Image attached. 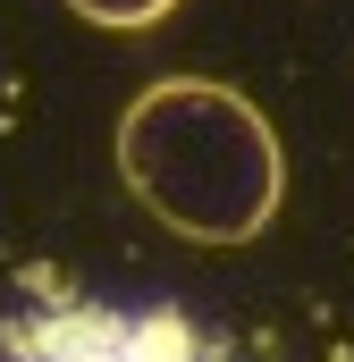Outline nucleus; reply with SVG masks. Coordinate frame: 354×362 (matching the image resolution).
<instances>
[{
  "instance_id": "f257e3e1",
  "label": "nucleus",
  "mask_w": 354,
  "mask_h": 362,
  "mask_svg": "<svg viewBox=\"0 0 354 362\" xmlns=\"http://www.w3.org/2000/svg\"><path fill=\"white\" fill-rule=\"evenodd\" d=\"M118 177L161 228L194 245H253L278 219L287 152L236 85L161 76L118 118Z\"/></svg>"
},
{
  "instance_id": "f03ea898",
  "label": "nucleus",
  "mask_w": 354,
  "mask_h": 362,
  "mask_svg": "<svg viewBox=\"0 0 354 362\" xmlns=\"http://www.w3.org/2000/svg\"><path fill=\"white\" fill-rule=\"evenodd\" d=\"M76 17H93V25H118V34H135V25H161L177 0H68Z\"/></svg>"
}]
</instances>
